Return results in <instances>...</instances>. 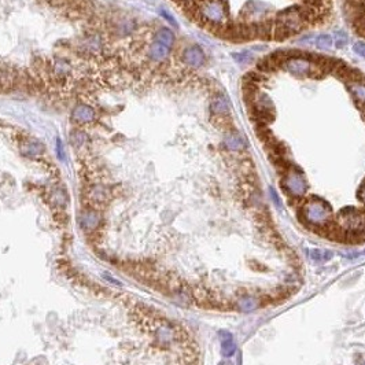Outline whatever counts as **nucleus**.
<instances>
[{"label": "nucleus", "instance_id": "obj_14", "mask_svg": "<svg viewBox=\"0 0 365 365\" xmlns=\"http://www.w3.org/2000/svg\"><path fill=\"white\" fill-rule=\"evenodd\" d=\"M212 121H213V124L217 126V128H220L224 132H231L234 131V121H232V118L229 114H224V116H213L212 117Z\"/></svg>", "mask_w": 365, "mask_h": 365}, {"label": "nucleus", "instance_id": "obj_9", "mask_svg": "<svg viewBox=\"0 0 365 365\" xmlns=\"http://www.w3.org/2000/svg\"><path fill=\"white\" fill-rule=\"evenodd\" d=\"M20 150H21V154H24L25 157L35 158V157L42 155L46 150V147L39 140H26V142H22Z\"/></svg>", "mask_w": 365, "mask_h": 365}, {"label": "nucleus", "instance_id": "obj_25", "mask_svg": "<svg viewBox=\"0 0 365 365\" xmlns=\"http://www.w3.org/2000/svg\"><path fill=\"white\" fill-rule=\"evenodd\" d=\"M161 15H162V17H165L166 20L169 21V24H170V25H173V26H177V24H176V21H174V18H173L172 15L168 14L166 11H161Z\"/></svg>", "mask_w": 365, "mask_h": 365}, {"label": "nucleus", "instance_id": "obj_7", "mask_svg": "<svg viewBox=\"0 0 365 365\" xmlns=\"http://www.w3.org/2000/svg\"><path fill=\"white\" fill-rule=\"evenodd\" d=\"M170 51H172V49H169V47H166L165 44H162V43H159L152 39V43L148 46L146 54H147L148 59H150L151 62L162 63L165 62L166 59L169 58Z\"/></svg>", "mask_w": 365, "mask_h": 365}, {"label": "nucleus", "instance_id": "obj_10", "mask_svg": "<svg viewBox=\"0 0 365 365\" xmlns=\"http://www.w3.org/2000/svg\"><path fill=\"white\" fill-rule=\"evenodd\" d=\"M220 339L222 354H224L225 357H232L235 354V350H236V346H235V341L234 337H232V334H231V332H227V331H221Z\"/></svg>", "mask_w": 365, "mask_h": 365}, {"label": "nucleus", "instance_id": "obj_26", "mask_svg": "<svg viewBox=\"0 0 365 365\" xmlns=\"http://www.w3.org/2000/svg\"><path fill=\"white\" fill-rule=\"evenodd\" d=\"M358 196H360V199L365 203V181L364 184H363V187H361V190H360V193H358Z\"/></svg>", "mask_w": 365, "mask_h": 365}, {"label": "nucleus", "instance_id": "obj_11", "mask_svg": "<svg viewBox=\"0 0 365 365\" xmlns=\"http://www.w3.org/2000/svg\"><path fill=\"white\" fill-rule=\"evenodd\" d=\"M210 109L213 116H224V114H229V104H228L227 99L222 95H216L212 99L210 103Z\"/></svg>", "mask_w": 365, "mask_h": 365}, {"label": "nucleus", "instance_id": "obj_28", "mask_svg": "<svg viewBox=\"0 0 365 365\" xmlns=\"http://www.w3.org/2000/svg\"><path fill=\"white\" fill-rule=\"evenodd\" d=\"M364 4H365V0H364Z\"/></svg>", "mask_w": 365, "mask_h": 365}, {"label": "nucleus", "instance_id": "obj_2", "mask_svg": "<svg viewBox=\"0 0 365 365\" xmlns=\"http://www.w3.org/2000/svg\"><path fill=\"white\" fill-rule=\"evenodd\" d=\"M283 68L295 77H323L324 72L302 56L290 58L283 63Z\"/></svg>", "mask_w": 365, "mask_h": 365}, {"label": "nucleus", "instance_id": "obj_8", "mask_svg": "<svg viewBox=\"0 0 365 365\" xmlns=\"http://www.w3.org/2000/svg\"><path fill=\"white\" fill-rule=\"evenodd\" d=\"M347 90L351 94L353 99L356 100V103L360 109L365 107V81H353V83L346 84Z\"/></svg>", "mask_w": 365, "mask_h": 365}, {"label": "nucleus", "instance_id": "obj_27", "mask_svg": "<svg viewBox=\"0 0 365 365\" xmlns=\"http://www.w3.org/2000/svg\"><path fill=\"white\" fill-rule=\"evenodd\" d=\"M358 365H365V363H358Z\"/></svg>", "mask_w": 365, "mask_h": 365}, {"label": "nucleus", "instance_id": "obj_23", "mask_svg": "<svg viewBox=\"0 0 365 365\" xmlns=\"http://www.w3.org/2000/svg\"><path fill=\"white\" fill-rule=\"evenodd\" d=\"M353 51H354L357 55L365 58V43H363V42L356 43V44L353 46Z\"/></svg>", "mask_w": 365, "mask_h": 365}, {"label": "nucleus", "instance_id": "obj_19", "mask_svg": "<svg viewBox=\"0 0 365 365\" xmlns=\"http://www.w3.org/2000/svg\"><path fill=\"white\" fill-rule=\"evenodd\" d=\"M331 255L332 254H331L330 251H324V250H312V251H310L312 260H315V261L317 262L327 261V260H330Z\"/></svg>", "mask_w": 365, "mask_h": 365}, {"label": "nucleus", "instance_id": "obj_12", "mask_svg": "<svg viewBox=\"0 0 365 365\" xmlns=\"http://www.w3.org/2000/svg\"><path fill=\"white\" fill-rule=\"evenodd\" d=\"M224 145H225V147H227L228 150H231V151H239L242 148H244V142H243V139H242V136L238 132H235V129L234 131L228 132Z\"/></svg>", "mask_w": 365, "mask_h": 365}, {"label": "nucleus", "instance_id": "obj_24", "mask_svg": "<svg viewBox=\"0 0 365 365\" xmlns=\"http://www.w3.org/2000/svg\"><path fill=\"white\" fill-rule=\"evenodd\" d=\"M56 155L59 159H65V154H63V148H62V142L58 139L56 140Z\"/></svg>", "mask_w": 365, "mask_h": 365}, {"label": "nucleus", "instance_id": "obj_22", "mask_svg": "<svg viewBox=\"0 0 365 365\" xmlns=\"http://www.w3.org/2000/svg\"><path fill=\"white\" fill-rule=\"evenodd\" d=\"M346 43H347V36L344 35L343 32H335L334 33V44L337 46L338 49L344 47Z\"/></svg>", "mask_w": 365, "mask_h": 365}, {"label": "nucleus", "instance_id": "obj_4", "mask_svg": "<svg viewBox=\"0 0 365 365\" xmlns=\"http://www.w3.org/2000/svg\"><path fill=\"white\" fill-rule=\"evenodd\" d=\"M283 186L286 188V191L294 196V198H299L308 190V183L303 179V176L296 168H289L286 170V176L283 179Z\"/></svg>", "mask_w": 365, "mask_h": 365}, {"label": "nucleus", "instance_id": "obj_3", "mask_svg": "<svg viewBox=\"0 0 365 365\" xmlns=\"http://www.w3.org/2000/svg\"><path fill=\"white\" fill-rule=\"evenodd\" d=\"M276 21L280 22L283 26L289 29V32L291 35L299 33L301 30L309 26L306 21L303 20L302 14L299 11V6L298 7H290L283 10L280 13L276 14Z\"/></svg>", "mask_w": 365, "mask_h": 365}, {"label": "nucleus", "instance_id": "obj_16", "mask_svg": "<svg viewBox=\"0 0 365 365\" xmlns=\"http://www.w3.org/2000/svg\"><path fill=\"white\" fill-rule=\"evenodd\" d=\"M52 72H54V76H56L58 78H65L72 72V68L68 62H65L62 59H58L52 65Z\"/></svg>", "mask_w": 365, "mask_h": 365}, {"label": "nucleus", "instance_id": "obj_20", "mask_svg": "<svg viewBox=\"0 0 365 365\" xmlns=\"http://www.w3.org/2000/svg\"><path fill=\"white\" fill-rule=\"evenodd\" d=\"M87 133L83 131H76L73 133V136H72V140H73V145L74 146H81L84 145L85 142H87Z\"/></svg>", "mask_w": 365, "mask_h": 365}, {"label": "nucleus", "instance_id": "obj_18", "mask_svg": "<svg viewBox=\"0 0 365 365\" xmlns=\"http://www.w3.org/2000/svg\"><path fill=\"white\" fill-rule=\"evenodd\" d=\"M316 46L317 49H323V51H328L334 46V39L330 35H320L316 39Z\"/></svg>", "mask_w": 365, "mask_h": 365}, {"label": "nucleus", "instance_id": "obj_21", "mask_svg": "<svg viewBox=\"0 0 365 365\" xmlns=\"http://www.w3.org/2000/svg\"><path fill=\"white\" fill-rule=\"evenodd\" d=\"M234 59L235 61H238L239 63H250V62H253V55L250 54V52H236V54H234Z\"/></svg>", "mask_w": 365, "mask_h": 365}, {"label": "nucleus", "instance_id": "obj_6", "mask_svg": "<svg viewBox=\"0 0 365 365\" xmlns=\"http://www.w3.org/2000/svg\"><path fill=\"white\" fill-rule=\"evenodd\" d=\"M181 61L190 68H200L205 63V52L198 46L187 47L181 54Z\"/></svg>", "mask_w": 365, "mask_h": 365}, {"label": "nucleus", "instance_id": "obj_5", "mask_svg": "<svg viewBox=\"0 0 365 365\" xmlns=\"http://www.w3.org/2000/svg\"><path fill=\"white\" fill-rule=\"evenodd\" d=\"M72 120L80 125L92 124L97 120V111L90 104L78 103L72 111Z\"/></svg>", "mask_w": 365, "mask_h": 365}, {"label": "nucleus", "instance_id": "obj_17", "mask_svg": "<svg viewBox=\"0 0 365 365\" xmlns=\"http://www.w3.org/2000/svg\"><path fill=\"white\" fill-rule=\"evenodd\" d=\"M102 40H100V37L99 36H91L88 37L85 43H84V47L85 49L88 51V52H92V54H97L100 49H102Z\"/></svg>", "mask_w": 365, "mask_h": 365}, {"label": "nucleus", "instance_id": "obj_13", "mask_svg": "<svg viewBox=\"0 0 365 365\" xmlns=\"http://www.w3.org/2000/svg\"><path fill=\"white\" fill-rule=\"evenodd\" d=\"M154 40L165 44L166 47H169V49H173V46H174V35H173L172 30L168 28L158 29L155 32V35H154Z\"/></svg>", "mask_w": 365, "mask_h": 365}, {"label": "nucleus", "instance_id": "obj_1", "mask_svg": "<svg viewBox=\"0 0 365 365\" xmlns=\"http://www.w3.org/2000/svg\"><path fill=\"white\" fill-rule=\"evenodd\" d=\"M302 219L310 225H327L332 220V209L323 199L312 198L306 200L302 206Z\"/></svg>", "mask_w": 365, "mask_h": 365}, {"label": "nucleus", "instance_id": "obj_15", "mask_svg": "<svg viewBox=\"0 0 365 365\" xmlns=\"http://www.w3.org/2000/svg\"><path fill=\"white\" fill-rule=\"evenodd\" d=\"M290 36H292L289 32V29L283 26L280 22L273 21V30H272V39H275L277 42H284L286 39H289Z\"/></svg>", "mask_w": 365, "mask_h": 365}]
</instances>
